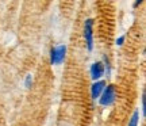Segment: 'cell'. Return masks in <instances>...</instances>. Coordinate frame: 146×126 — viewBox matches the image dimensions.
Here are the masks:
<instances>
[{"label": "cell", "instance_id": "6da1fadb", "mask_svg": "<svg viewBox=\"0 0 146 126\" xmlns=\"http://www.w3.org/2000/svg\"><path fill=\"white\" fill-rule=\"evenodd\" d=\"M116 98H118V87L115 84H107L103 94L100 95V98L98 100H99L100 106L110 107L116 102Z\"/></svg>", "mask_w": 146, "mask_h": 126}, {"label": "cell", "instance_id": "7a4b0ae2", "mask_svg": "<svg viewBox=\"0 0 146 126\" xmlns=\"http://www.w3.org/2000/svg\"><path fill=\"white\" fill-rule=\"evenodd\" d=\"M66 52H68V47L65 43H60V45H56L50 49V53H49V61H50V65H61L65 61V57H66Z\"/></svg>", "mask_w": 146, "mask_h": 126}, {"label": "cell", "instance_id": "3957f363", "mask_svg": "<svg viewBox=\"0 0 146 126\" xmlns=\"http://www.w3.org/2000/svg\"><path fill=\"white\" fill-rule=\"evenodd\" d=\"M94 25L95 21L94 18H87L84 21V26H83V37L85 41V46L89 52L94 50Z\"/></svg>", "mask_w": 146, "mask_h": 126}, {"label": "cell", "instance_id": "277c9868", "mask_svg": "<svg viewBox=\"0 0 146 126\" xmlns=\"http://www.w3.org/2000/svg\"><path fill=\"white\" fill-rule=\"evenodd\" d=\"M89 75H91V79L94 81H98V80H102V77L106 75V69L102 61H95V63L91 64L89 67Z\"/></svg>", "mask_w": 146, "mask_h": 126}, {"label": "cell", "instance_id": "5b68a950", "mask_svg": "<svg viewBox=\"0 0 146 126\" xmlns=\"http://www.w3.org/2000/svg\"><path fill=\"white\" fill-rule=\"evenodd\" d=\"M106 85H107V81L106 80H98V81H94V83L91 84V89H89V94H91V99L96 100L100 98V95L103 94V91H104Z\"/></svg>", "mask_w": 146, "mask_h": 126}, {"label": "cell", "instance_id": "8992f818", "mask_svg": "<svg viewBox=\"0 0 146 126\" xmlns=\"http://www.w3.org/2000/svg\"><path fill=\"white\" fill-rule=\"evenodd\" d=\"M139 109H135V110L133 111V114L130 117V121H129V125L127 126H139Z\"/></svg>", "mask_w": 146, "mask_h": 126}, {"label": "cell", "instance_id": "52a82bcc", "mask_svg": "<svg viewBox=\"0 0 146 126\" xmlns=\"http://www.w3.org/2000/svg\"><path fill=\"white\" fill-rule=\"evenodd\" d=\"M102 63H103V65H104V69H106L107 76H110V75H111V63H110V58L107 57V56H104L103 60H102Z\"/></svg>", "mask_w": 146, "mask_h": 126}, {"label": "cell", "instance_id": "ba28073f", "mask_svg": "<svg viewBox=\"0 0 146 126\" xmlns=\"http://www.w3.org/2000/svg\"><path fill=\"white\" fill-rule=\"evenodd\" d=\"M145 98H146V92L145 89H143V92H142V98H141V111H142V117H145L146 114V105H145Z\"/></svg>", "mask_w": 146, "mask_h": 126}, {"label": "cell", "instance_id": "9c48e42d", "mask_svg": "<svg viewBox=\"0 0 146 126\" xmlns=\"http://www.w3.org/2000/svg\"><path fill=\"white\" fill-rule=\"evenodd\" d=\"M31 85H33V75L29 73V75H26V77H25V87H26V88H31Z\"/></svg>", "mask_w": 146, "mask_h": 126}, {"label": "cell", "instance_id": "30bf717a", "mask_svg": "<svg viewBox=\"0 0 146 126\" xmlns=\"http://www.w3.org/2000/svg\"><path fill=\"white\" fill-rule=\"evenodd\" d=\"M125 41H126V35H125V34H123V35H119V37L115 39V45H116V46H123Z\"/></svg>", "mask_w": 146, "mask_h": 126}, {"label": "cell", "instance_id": "8fae6325", "mask_svg": "<svg viewBox=\"0 0 146 126\" xmlns=\"http://www.w3.org/2000/svg\"><path fill=\"white\" fill-rule=\"evenodd\" d=\"M142 4V0H137L135 3H134V4H133V7H134V8H137V7H138V5H141Z\"/></svg>", "mask_w": 146, "mask_h": 126}]
</instances>
